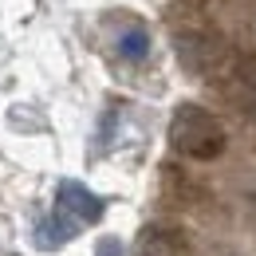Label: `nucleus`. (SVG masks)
Returning a JSON list of instances; mask_svg holds the SVG:
<instances>
[{"label": "nucleus", "mask_w": 256, "mask_h": 256, "mask_svg": "<svg viewBox=\"0 0 256 256\" xmlns=\"http://www.w3.org/2000/svg\"><path fill=\"white\" fill-rule=\"evenodd\" d=\"M170 146L182 154V158H193V162H213L224 154L228 146V134L224 126L197 102H182L170 118Z\"/></svg>", "instance_id": "nucleus-1"}, {"label": "nucleus", "mask_w": 256, "mask_h": 256, "mask_svg": "<svg viewBox=\"0 0 256 256\" xmlns=\"http://www.w3.org/2000/svg\"><path fill=\"white\" fill-rule=\"evenodd\" d=\"M178 60L190 67L193 75H228L232 71V52L224 48L217 36L201 32H182L178 36Z\"/></svg>", "instance_id": "nucleus-2"}, {"label": "nucleus", "mask_w": 256, "mask_h": 256, "mask_svg": "<svg viewBox=\"0 0 256 256\" xmlns=\"http://www.w3.org/2000/svg\"><path fill=\"white\" fill-rule=\"evenodd\" d=\"M138 256H190V236L178 224H146L138 232Z\"/></svg>", "instance_id": "nucleus-3"}, {"label": "nucleus", "mask_w": 256, "mask_h": 256, "mask_svg": "<svg viewBox=\"0 0 256 256\" xmlns=\"http://www.w3.org/2000/svg\"><path fill=\"white\" fill-rule=\"evenodd\" d=\"M60 209H71L79 221H98V213H102V201H98L95 193H87L83 186L67 182L64 190H60Z\"/></svg>", "instance_id": "nucleus-4"}, {"label": "nucleus", "mask_w": 256, "mask_h": 256, "mask_svg": "<svg viewBox=\"0 0 256 256\" xmlns=\"http://www.w3.org/2000/svg\"><path fill=\"white\" fill-rule=\"evenodd\" d=\"M118 52H122L126 60H146V56H150V36L142 32V28H130V32L118 40Z\"/></svg>", "instance_id": "nucleus-5"}, {"label": "nucleus", "mask_w": 256, "mask_h": 256, "mask_svg": "<svg viewBox=\"0 0 256 256\" xmlns=\"http://www.w3.org/2000/svg\"><path fill=\"white\" fill-rule=\"evenodd\" d=\"M244 98H248V110H252V118H256V87H244Z\"/></svg>", "instance_id": "nucleus-6"}]
</instances>
